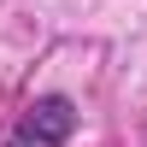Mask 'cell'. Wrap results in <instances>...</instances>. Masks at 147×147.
<instances>
[{
	"instance_id": "6da1fadb",
	"label": "cell",
	"mask_w": 147,
	"mask_h": 147,
	"mask_svg": "<svg viewBox=\"0 0 147 147\" xmlns=\"http://www.w3.org/2000/svg\"><path fill=\"white\" fill-rule=\"evenodd\" d=\"M71 129H77L71 100H65V94H47V100H35L30 112L12 124V141H6V147H65Z\"/></svg>"
}]
</instances>
